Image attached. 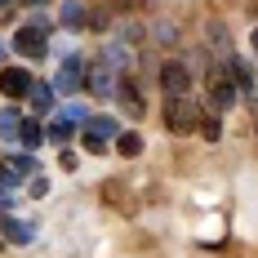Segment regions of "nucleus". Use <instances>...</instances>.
Masks as SVG:
<instances>
[{
  "mask_svg": "<svg viewBox=\"0 0 258 258\" xmlns=\"http://www.w3.org/2000/svg\"><path fill=\"white\" fill-rule=\"evenodd\" d=\"M49 36H53V23L49 18H31L14 31V53H23V58H45L49 53Z\"/></svg>",
  "mask_w": 258,
  "mask_h": 258,
  "instance_id": "nucleus-1",
  "label": "nucleus"
},
{
  "mask_svg": "<svg viewBox=\"0 0 258 258\" xmlns=\"http://www.w3.org/2000/svg\"><path fill=\"white\" fill-rule=\"evenodd\" d=\"M85 125H89V111L80 103H67L62 111H53V120H49L45 134H49V143H67V138H72L76 129H85Z\"/></svg>",
  "mask_w": 258,
  "mask_h": 258,
  "instance_id": "nucleus-2",
  "label": "nucleus"
},
{
  "mask_svg": "<svg viewBox=\"0 0 258 258\" xmlns=\"http://www.w3.org/2000/svg\"><path fill=\"white\" fill-rule=\"evenodd\" d=\"M236 98H240V89H236L227 62H223V67H214V72H209V107H214V111H232Z\"/></svg>",
  "mask_w": 258,
  "mask_h": 258,
  "instance_id": "nucleus-3",
  "label": "nucleus"
},
{
  "mask_svg": "<svg viewBox=\"0 0 258 258\" xmlns=\"http://www.w3.org/2000/svg\"><path fill=\"white\" fill-rule=\"evenodd\" d=\"M160 116H165V129H169V134H187V129H201V116H196L191 98H165Z\"/></svg>",
  "mask_w": 258,
  "mask_h": 258,
  "instance_id": "nucleus-4",
  "label": "nucleus"
},
{
  "mask_svg": "<svg viewBox=\"0 0 258 258\" xmlns=\"http://www.w3.org/2000/svg\"><path fill=\"white\" fill-rule=\"evenodd\" d=\"M85 76H89V62L80 53H67L62 67H58V76H53V89L58 94H80L85 89Z\"/></svg>",
  "mask_w": 258,
  "mask_h": 258,
  "instance_id": "nucleus-5",
  "label": "nucleus"
},
{
  "mask_svg": "<svg viewBox=\"0 0 258 258\" xmlns=\"http://www.w3.org/2000/svg\"><path fill=\"white\" fill-rule=\"evenodd\" d=\"M160 89H165V98H187V89H191V67H187L182 58H169V62L160 67Z\"/></svg>",
  "mask_w": 258,
  "mask_h": 258,
  "instance_id": "nucleus-6",
  "label": "nucleus"
},
{
  "mask_svg": "<svg viewBox=\"0 0 258 258\" xmlns=\"http://www.w3.org/2000/svg\"><path fill=\"white\" fill-rule=\"evenodd\" d=\"M111 138H120V125H116L111 116H89V125H85V134H80L85 152H103Z\"/></svg>",
  "mask_w": 258,
  "mask_h": 258,
  "instance_id": "nucleus-7",
  "label": "nucleus"
},
{
  "mask_svg": "<svg viewBox=\"0 0 258 258\" xmlns=\"http://www.w3.org/2000/svg\"><path fill=\"white\" fill-rule=\"evenodd\" d=\"M31 89H36V76H31L27 67H5V72H0V94H5L9 103L31 98Z\"/></svg>",
  "mask_w": 258,
  "mask_h": 258,
  "instance_id": "nucleus-8",
  "label": "nucleus"
},
{
  "mask_svg": "<svg viewBox=\"0 0 258 258\" xmlns=\"http://www.w3.org/2000/svg\"><path fill=\"white\" fill-rule=\"evenodd\" d=\"M85 89L94 94V98H116V89H120V76L107 67L103 58L98 62H89V76H85Z\"/></svg>",
  "mask_w": 258,
  "mask_h": 258,
  "instance_id": "nucleus-9",
  "label": "nucleus"
},
{
  "mask_svg": "<svg viewBox=\"0 0 258 258\" xmlns=\"http://www.w3.org/2000/svg\"><path fill=\"white\" fill-rule=\"evenodd\" d=\"M227 72H232L236 89H240L245 98H254V94H258V76H254V67H249V58H236V53H227Z\"/></svg>",
  "mask_w": 258,
  "mask_h": 258,
  "instance_id": "nucleus-10",
  "label": "nucleus"
},
{
  "mask_svg": "<svg viewBox=\"0 0 258 258\" xmlns=\"http://www.w3.org/2000/svg\"><path fill=\"white\" fill-rule=\"evenodd\" d=\"M0 240H9V245H31L36 240V223H27V218H0Z\"/></svg>",
  "mask_w": 258,
  "mask_h": 258,
  "instance_id": "nucleus-11",
  "label": "nucleus"
},
{
  "mask_svg": "<svg viewBox=\"0 0 258 258\" xmlns=\"http://www.w3.org/2000/svg\"><path fill=\"white\" fill-rule=\"evenodd\" d=\"M0 138L9 147H23V111L18 107H0Z\"/></svg>",
  "mask_w": 258,
  "mask_h": 258,
  "instance_id": "nucleus-12",
  "label": "nucleus"
},
{
  "mask_svg": "<svg viewBox=\"0 0 258 258\" xmlns=\"http://www.w3.org/2000/svg\"><path fill=\"white\" fill-rule=\"evenodd\" d=\"M103 62L111 67V72H116V76H120V72H125L129 62H134V49H129V40H107V49H103Z\"/></svg>",
  "mask_w": 258,
  "mask_h": 258,
  "instance_id": "nucleus-13",
  "label": "nucleus"
},
{
  "mask_svg": "<svg viewBox=\"0 0 258 258\" xmlns=\"http://www.w3.org/2000/svg\"><path fill=\"white\" fill-rule=\"evenodd\" d=\"M53 103H58V89H53V80H36V89H31V111L36 116H45V111H53Z\"/></svg>",
  "mask_w": 258,
  "mask_h": 258,
  "instance_id": "nucleus-14",
  "label": "nucleus"
},
{
  "mask_svg": "<svg viewBox=\"0 0 258 258\" xmlns=\"http://www.w3.org/2000/svg\"><path fill=\"white\" fill-rule=\"evenodd\" d=\"M85 18H89V9H85L80 0H62V14H58V23L67 27V31H80V27H85Z\"/></svg>",
  "mask_w": 258,
  "mask_h": 258,
  "instance_id": "nucleus-15",
  "label": "nucleus"
},
{
  "mask_svg": "<svg viewBox=\"0 0 258 258\" xmlns=\"http://www.w3.org/2000/svg\"><path fill=\"white\" fill-rule=\"evenodd\" d=\"M116 94H120V103H125L129 116H143V98H138V85H134V80H120Z\"/></svg>",
  "mask_w": 258,
  "mask_h": 258,
  "instance_id": "nucleus-16",
  "label": "nucleus"
},
{
  "mask_svg": "<svg viewBox=\"0 0 258 258\" xmlns=\"http://www.w3.org/2000/svg\"><path fill=\"white\" fill-rule=\"evenodd\" d=\"M40 143H45V125H40V120H23V147L36 152Z\"/></svg>",
  "mask_w": 258,
  "mask_h": 258,
  "instance_id": "nucleus-17",
  "label": "nucleus"
},
{
  "mask_svg": "<svg viewBox=\"0 0 258 258\" xmlns=\"http://www.w3.org/2000/svg\"><path fill=\"white\" fill-rule=\"evenodd\" d=\"M116 152L120 156H138L143 152V138H138V134H120V138H116Z\"/></svg>",
  "mask_w": 258,
  "mask_h": 258,
  "instance_id": "nucleus-18",
  "label": "nucleus"
},
{
  "mask_svg": "<svg viewBox=\"0 0 258 258\" xmlns=\"http://www.w3.org/2000/svg\"><path fill=\"white\" fill-rule=\"evenodd\" d=\"M201 134H205L209 143H218V138H223V120H218V116H201Z\"/></svg>",
  "mask_w": 258,
  "mask_h": 258,
  "instance_id": "nucleus-19",
  "label": "nucleus"
},
{
  "mask_svg": "<svg viewBox=\"0 0 258 258\" xmlns=\"http://www.w3.org/2000/svg\"><path fill=\"white\" fill-rule=\"evenodd\" d=\"M9 214H14V191L0 187V218H9Z\"/></svg>",
  "mask_w": 258,
  "mask_h": 258,
  "instance_id": "nucleus-20",
  "label": "nucleus"
},
{
  "mask_svg": "<svg viewBox=\"0 0 258 258\" xmlns=\"http://www.w3.org/2000/svg\"><path fill=\"white\" fill-rule=\"evenodd\" d=\"M254 53H258V27H254Z\"/></svg>",
  "mask_w": 258,
  "mask_h": 258,
  "instance_id": "nucleus-21",
  "label": "nucleus"
},
{
  "mask_svg": "<svg viewBox=\"0 0 258 258\" xmlns=\"http://www.w3.org/2000/svg\"><path fill=\"white\" fill-rule=\"evenodd\" d=\"M0 62H5V45H0Z\"/></svg>",
  "mask_w": 258,
  "mask_h": 258,
  "instance_id": "nucleus-22",
  "label": "nucleus"
},
{
  "mask_svg": "<svg viewBox=\"0 0 258 258\" xmlns=\"http://www.w3.org/2000/svg\"><path fill=\"white\" fill-rule=\"evenodd\" d=\"M31 5H40V0H31Z\"/></svg>",
  "mask_w": 258,
  "mask_h": 258,
  "instance_id": "nucleus-23",
  "label": "nucleus"
},
{
  "mask_svg": "<svg viewBox=\"0 0 258 258\" xmlns=\"http://www.w3.org/2000/svg\"><path fill=\"white\" fill-rule=\"evenodd\" d=\"M0 5H9V0H0Z\"/></svg>",
  "mask_w": 258,
  "mask_h": 258,
  "instance_id": "nucleus-24",
  "label": "nucleus"
}]
</instances>
